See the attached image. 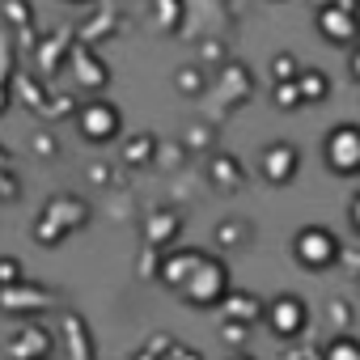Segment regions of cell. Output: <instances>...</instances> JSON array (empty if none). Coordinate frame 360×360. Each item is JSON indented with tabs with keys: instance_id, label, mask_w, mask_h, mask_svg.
Returning a JSON list of instances; mask_svg holds the SVG:
<instances>
[{
	"instance_id": "9c48e42d",
	"label": "cell",
	"mask_w": 360,
	"mask_h": 360,
	"mask_svg": "<svg viewBox=\"0 0 360 360\" xmlns=\"http://www.w3.org/2000/svg\"><path fill=\"white\" fill-rule=\"evenodd\" d=\"M72 68H77V77H81V85L85 89H106V81H110V72H106V64L94 56V51H72Z\"/></svg>"
},
{
	"instance_id": "30bf717a",
	"label": "cell",
	"mask_w": 360,
	"mask_h": 360,
	"mask_svg": "<svg viewBox=\"0 0 360 360\" xmlns=\"http://www.w3.org/2000/svg\"><path fill=\"white\" fill-rule=\"evenodd\" d=\"M178 229H183L178 212L161 208V212H153V217H148V225H144V238H148V246H165V242H174V238H178Z\"/></svg>"
},
{
	"instance_id": "2e32d148",
	"label": "cell",
	"mask_w": 360,
	"mask_h": 360,
	"mask_svg": "<svg viewBox=\"0 0 360 360\" xmlns=\"http://www.w3.org/2000/svg\"><path fill=\"white\" fill-rule=\"evenodd\" d=\"M18 280H22V263L0 259V284H5V288H18Z\"/></svg>"
},
{
	"instance_id": "8992f818",
	"label": "cell",
	"mask_w": 360,
	"mask_h": 360,
	"mask_svg": "<svg viewBox=\"0 0 360 360\" xmlns=\"http://www.w3.org/2000/svg\"><path fill=\"white\" fill-rule=\"evenodd\" d=\"M259 169H263L267 183H276V187L292 183L297 169H301V153H297V144H288V140L267 144V148H263V157H259Z\"/></svg>"
},
{
	"instance_id": "8fae6325",
	"label": "cell",
	"mask_w": 360,
	"mask_h": 360,
	"mask_svg": "<svg viewBox=\"0 0 360 360\" xmlns=\"http://www.w3.org/2000/svg\"><path fill=\"white\" fill-rule=\"evenodd\" d=\"M208 174L217 178V183L225 187V191H238L242 187V165L229 157V153H221V157H212V165H208Z\"/></svg>"
},
{
	"instance_id": "7c38bea8",
	"label": "cell",
	"mask_w": 360,
	"mask_h": 360,
	"mask_svg": "<svg viewBox=\"0 0 360 360\" xmlns=\"http://www.w3.org/2000/svg\"><path fill=\"white\" fill-rule=\"evenodd\" d=\"M297 85H301V94H305V102H322V98L330 94V77H326L322 68H301V77H297Z\"/></svg>"
},
{
	"instance_id": "ac0fdd59",
	"label": "cell",
	"mask_w": 360,
	"mask_h": 360,
	"mask_svg": "<svg viewBox=\"0 0 360 360\" xmlns=\"http://www.w3.org/2000/svg\"><path fill=\"white\" fill-rule=\"evenodd\" d=\"M148 148H157V140H148V136H140L131 148H127V161H144L148 157Z\"/></svg>"
},
{
	"instance_id": "44dd1931",
	"label": "cell",
	"mask_w": 360,
	"mask_h": 360,
	"mask_svg": "<svg viewBox=\"0 0 360 360\" xmlns=\"http://www.w3.org/2000/svg\"><path fill=\"white\" fill-rule=\"evenodd\" d=\"M347 68H352V77H356V81H360V47H356V51H352V64H347Z\"/></svg>"
},
{
	"instance_id": "603a6c76",
	"label": "cell",
	"mask_w": 360,
	"mask_h": 360,
	"mask_svg": "<svg viewBox=\"0 0 360 360\" xmlns=\"http://www.w3.org/2000/svg\"><path fill=\"white\" fill-rule=\"evenodd\" d=\"M72 5H85V0H72Z\"/></svg>"
},
{
	"instance_id": "277c9868",
	"label": "cell",
	"mask_w": 360,
	"mask_h": 360,
	"mask_svg": "<svg viewBox=\"0 0 360 360\" xmlns=\"http://www.w3.org/2000/svg\"><path fill=\"white\" fill-rule=\"evenodd\" d=\"M77 131H81L89 144H110V140L123 131V110L110 106V102H102V98H94V102H85V106L77 110Z\"/></svg>"
},
{
	"instance_id": "e0dca14e",
	"label": "cell",
	"mask_w": 360,
	"mask_h": 360,
	"mask_svg": "<svg viewBox=\"0 0 360 360\" xmlns=\"http://www.w3.org/2000/svg\"><path fill=\"white\" fill-rule=\"evenodd\" d=\"M174 81H178V89H183V94H200V89H204V81H200V72H195V68H183Z\"/></svg>"
},
{
	"instance_id": "52a82bcc",
	"label": "cell",
	"mask_w": 360,
	"mask_h": 360,
	"mask_svg": "<svg viewBox=\"0 0 360 360\" xmlns=\"http://www.w3.org/2000/svg\"><path fill=\"white\" fill-rule=\"evenodd\" d=\"M318 34H322L326 43H335V47L356 43V34H360V18H356V9L322 5V9H318Z\"/></svg>"
},
{
	"instance_id": "9a60e30c",
	"label": "cell",
	"mask_w": 360,
	"mask_h": 360,
	"mask_svg": "<svg viewBox=\"0 0 360 360\" xmlns=\"http://www.w3.org/2000/svg\"><path fill=\"white\" fill-rule=\"evenodd\" d=\"M326 360H360V343L356 339H335L326 347Z\"/></svg>"
},
{
	"instance_id": "5bb4252c",
	"label": "cell",
	"mask_w": 360,
	"mask_h": 360,
	"mask_svg": "<svg viewBox=\"0 0 360 360\" xmlns=\"http://www.w3.org/2000/svg\"><path fill=\"white\" fill-rule=\"evenodd\" d=\"M271 77H276V81H297V77H301L297 56H292V51H280V56L271 60Z\"/></svg>"
},
{
	"instance_id": "7402d4cb",
	"label": "cell",
	"mask_w": 360,
	"mask_h": 360,
	"mask_svg": "<svg viewBox=\"0 0 360 360\" xmlns=\"http://www.w3.org/2000/svg\"><path fill=\"white\" fill-rule=\"evenodd\" d=\"M229 360H255V356H246V352H238V356H229Z\"/></svg>"
},
{
	"instance_id": "ba28073f",
	"label": "cell",
	"mask_w": 360,
	"mask_h": 360,
	"mask_svg": "<svg viewBox=\"0 0 360 360\" xmlns=\"http://www.w3.org/2000/svg\"><path fill=\"white\" fill-rule=\"evenodd\" d=\"M221 314H225L229 322H238V326H255L259 318H267V305H263L259 297H250V292H229V297L221 301Z\"/></svg>"
},
{
	"instance_id": "3957f363",
	"label": "cell",
	"mask_w": 360,
	"mask_h": 360,
	"mask_svg": "<svg viewBox=\"0 0 360 360\" xmlns=\"http://www.w3.org/2000/svg\"><path fill=\"white\" fill-rule=\"evenodd\" d=\"M322 161L330 165V174L356 178V174H360V123H339V127H330L326 140H322Z\"/></svg>"
},
{
	"instance_id": "6da1fadb",
	"label": "cell",
	"mask_w": 360,
	"mask_h": 360,
	"mask_svg": "<svg viewBox=\"0 0 360 360\" xmlns=\"http://www.w3.org/2000/svg\"><path fill=\"white\" fill-rule=\"evenodd\" d=\"M157 271H161V280H165L174 292H183V297H187L191 305H200V309H217V305L233 292V284H229V267H225L217 255L195 250V246L165 255Z\"/></svg>"
},
{
	"instance_id": "d6986e66",
	"label": "cell",
	"mask_w": 360,
	"mask_h": 360,
	"mask_svg": "<svg viewBox=\"0 0 360 360\" xmlns=\"http://www.w3.org/2000/svg\"><path fill=\"white\" fill-rule=\"evenodd\" d=\"M347 217H352V225H356V233H360V191L352 195V204H347Z\"/></svg>"
},
{
	"instance_id": "4fadbf2b",
	"label": "cell",
	"mask_w": 360,
	"mask_h": 360,
	"mask_svg": "<svg viewBox=\"0 0 360 360\" xmlns=\"http://www.w3.org/2000/svg\"><path fill=\"white\" fill-rule=\"evenodd\" d=\"M271 98H276V106H280V110H297V106H305V94H301V85H297V81H276Z\"/></svg>"
},
{
	"instance_id": "7a4b0ae2",
	"label": "cell",
	"mask_w": 360,
	"mask_h": 360,
	"mask_svg": "<svg viewBox=\"0 0 360 360\" xmlns=\"http://www.w3.org/2000/svg\"><path fill=\"white\" fill-rule=\"evenodd\" d=\"M339 255H343V246H339V238H335L326 225H305V229H297V238H292V259H297L305 271H326V267L339 263Z\"/></svg>"
},
{
	"instance_id": "ffe728a7",
	"label": "cell",
	"mask_w": 360,
	"mask_h": 360,
	"mask_svg": "<svg viewBox=\"0 0 360 360\" xmlns=\"http://www.w3.org/2000/svg\"><path fill=\"white\" fill-rule=\"evenodd\" d=\"M314 5L322 9V5H339V9H356L360 5V0H314Z\"/></svg>"
},
{
	"instance_id": "5b68a950",
	"label": "cell",
	"mask_w": 360,
	"mask_h": 360,
	"mask_svg": "<svg viewBox=\"0 0 360 360\" xmlns=\"http://www.w3.org/2000/svg\"><path fill=\"white\" fill-rule=\"evenodd\" d=\"M280 339H297L301 330H305V322H309V309H305V301L297 297V292H284V297H276L271 305H267V318H263Z\"/></svg>"
}]
</instances>
